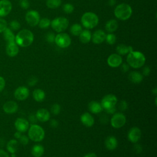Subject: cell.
Instances as JSON below:
<instances>
[{
	"label": "cell",
	"instance_id": "6da1fadb",
	"mask_svg": "<svg viewBox=\"0 0 157 157\" xmlns=\"http://www.w3.org/2000/svg\"><path fill=\"white\" fill-rule=\"evenodd\" d=\"M34 41V34L29 29L20 30L15 36V42L21 47H27L32 44Z\"/></svg>",
	"mask_w": 157,
	"mask_h": 157
},
{
	"label": "cell",
	"instance_id": "7a4b0ae2",
	"mask_svg": "<svg viewBox=\"0 0 157 157\" xmlns=\"http://www.w3.org/2000/svg\"><path fill=\"white\" fill-rule=\"evenodd\" d=\"M126 61L129 66L137 69L144 66L145 63V57L140 52L132 51L128 54Z\"/></svg>",
	"mask_w": 157,
	"mask_h": 157
},
{
	"label": "cell",
	"instance_id": "3957f363",
	"mask_svg": "<svg viewBox=\"0 0 157 157\" xmlns=\"http://www.w3.org/2000/svg\"><path fill=\"white\" fill-rule=\"evenodd\" d=\"M132 13L131 7L126 3H121L116 6L114 10V15L117 18L125 21L129 19Z\"/></svg>",
	"mask_w": 157,
	"mask_h": 157
},
{
	"label": "cell",
	"instance_id": "277c9868",
	"mask_svg": "<svg viewBox=\"0 0 157 157\" xmlns=\"http://www.w3.org/2000/svg\"><path fill=\"white\" fill-rule=\"evenodd\" d=\"M82 25L86 29H93L99 23L98 15L91 12H87L83 14L81 17Z\"/></svg>",
	"mask_w": 157,
	"mask_h": 157
},
{
	"label": "cell",
	"instance_id": "5b68a950",
	"mask_svg": "<svg viewBox=\"0 0 157 157\" xmlns=\"http://www.w3.org/2000/svg\"><path fill=\"white\" fill-rule=\"evenodd\" d=\"M28 130V137L33 141H42L45 137V131L44 129L36 124H31Z\"/></svg>",
	"mask_w": 157,
	"mask_h": 157
},
{
	"label": "cell",
	"instance_id": "8992f818",
	"mask_svg": "<svg viewBox=\"0 0 157 157\" xmlns=\"http://www.w3.org/2000/svg\"><path fill=\"white\" fill-rule=\"evenodd\" d=\"M50 25L54 31L59 33L68 28L69 21L66 17H59L54 18L51 21Z\"/></svg>",
	"mask_w": 157,
	"mask_h": 157
},
{
	"label": "cell",
	"instance_id": "52a82bcc",
	"mask_svg": "<svg viewBox=\"0 0 157 157\" xmlns=\"http://www.w3.org/2000/svg\"><path fill=\"white\" fill-rule=\"evenodd\" d=\"M55 42L59 47L65 48L71 45V39L67 34L59 33L55 36Z\"/></svg>",
	"mask_w": 157,
	"mask_h": 157
},
{
	"label": "cell",
	"instance_id": "ba28073f",
	"mask_svg": "<svg viewBox=\"0 0 157 157\" xmlns=\"http://www.w3.org/2000/svg\"><path fill=\"white\" fill-rule=\"evenodd\" d=\"M126 117L122 113L118 112L113 114L110 120V124L114 128H120L126 123Z\"/></svg>",
	"mask_w": 157,
	"mask_h": 157
},
{
	"label": "cell",
	"instance_id": "9c48e42d",
	"mask_svg": "<svg viewBox=\"0 0 157 157\" xmlns=\"http://www.w3.org/2000/svg\"><path fill=\"white\" fill-rule=\"evenodd\" d=\"M25 20L27 23L31 26H36L38 25L40 20V15L36 10H29L25 15Z\"/></svg>",
	"mask_w": 157,
	"mask_h": 157
},
{
	"label": "cell",
	"instance_id": "30bf717a",
	"mask_svg": "<svg viewBox=\"0 0 157 157\" xmlns=\"http://www.w3.org/2000/svg\"><path fill=\"white\" fill-rule=\"evenodd\" d=\"M117 98L112 94L105 95L102 99L101 104L104 110L109 109L116 105L117 103Z\"/></svg>",
	"mask_w": 157,
	"mask_h": 157
},
{
	"label": "cell",
	"instance_id": "8fae6325",
	"mask_svg": "<svg viewBox=\"0 0 157 157\" xmlns=\"http://www.w3.org/2000/svg\"><path fill=\"white\" fill-rule=\"evenodd\" d=\"M12 5L9 0H0V17L8 15L11 12Z\"/></svg>",
	"mask_w": 157,
	"mask_h": 157
},
{
	"label": "cell",
	"instance_id": "7c38bea8",
	"mask_svg": "<svg viewBox=\"0 0 157 157\" xmlns=\"http://www.w3.org/2000/svg\"><path fill=\"white\" fill-rule=\"evenodd\" d=\"M141 136V130L137 127L131 128L128 133V138L132 143H137L140 139Z\"/></svg>",
	"mask_w": 157,
	"mask_h": 157
},
{
	"label": "cell",
	"instance_id": "4fadbf2b",
	"mask_svg": "<svg viewBox=\"0 0 157 157\" xmlns=\"http://www.w3.org/2000/svg\"><path fill=\"white\" fill-rule=\"evenodd\" d=\"M29 94V91L28 88L24 86L18 87L14 91V96L15 99L19 101L25 100Z\"/></svg>",
	"mask_w": 157,
	"mask_h": 157
},
{
	"label": "cell",
	"instance_id": "5bb4252c",
	"mask_svg": "<svg viewBox=\"0 0 157 157\" xmlns=\"http://www.w3.org/2000/svg\"><path fill=\"white\" fill-rule=\"evenodd\" d=\"M107 64L111 67H117L122 64L123 59L118 53L111 54L107 58Z\"/></svg>",
	"mask_w": 157,
	"mask_h": 157
},
{
	"label": "cell",
	"instance_id": "9a60e30c",
	"mask_svg": "<svg viewBox=\"0 0 157 157\" xmlns=\"http://www.w3.org/2000/svg\"><path fill=\"white\" fill-rule=\"evenodd\" d=\"M14 125L15 129L21 132H26L29 127L28 121L23 118H18L15 120Z\"/></svg>",
	"mask_w": 157,
	"mask_h": 157
},
{
	"label": "cell",
	"instance_id": "2e32d148",
	"mask_svg": "<svg viewBox=\"0 0 157 157\" xmlns=\"http://www.w3.org/2000/svg\"><path fill=\"white\" fill-rule=\"evenodd\" d=\"M6 54L10 57H14L17 56L19 52L18 45L14 42H7L6 47Z\"/></svg>",
	"mask_w": 157,
	"mask_h": 157
},
{
	"label": "cell",
	"instance_id": "e0dca14e",
	"mask_svg": "<svg viewBox=\"0 0 157 157\" xmlns=\"http://www.w3.org/2000/svg\"><path fill=\"white\" fill-rule=\"evenodd\" d=\"M106 34L101 29H98L94 32L91 35V40L95 44H100L102 43L105 39Z\"/></svg>",
	"mask_w": 157,
	"mask_h": 157
},
{
	"label": "cell",
	"instance_id": "ac0fdd59",
	"mask_svg": "<svg viewBox=\"0 0 157 157\" xmlns=\"http://www.w3.org/2000/svg\"><path fill=\"white\" fill-rule=\"evenodd\" d=\"M18 106L16 102L13 101H9L6 102L3 106L2 109L5 113L7 114H12L15 113L18 110Z\"/></svg>",
	"mask_w": 157,
	"mask_h": 157
},
{
	"label": "cell",
	"instance_id": "d6986e66",
	"mask_svg": "<svg viewBox=\"0 0 157 157\" xmlns=\"http://www.w3.org/2000/svg\"><path fill=\"white\" fill-rule=\"evenodd\" d=\"M36 118L37 120L41 122H46L49 120L50 115V112L46 109H39L36 113Z\"/></svg>",
	"mask_w": 157,
	"mask_h": 157
},
{
	"label": "cell",
	"instance_id": "ffe728a7",
	"mask_svg": "<svg viewBox=\"0 0 157 157\" xmlns=\"http://www.w3.org/2000/svg\"><path fill=\"white\" fill-rule=\"evenodd\" d=\"M80 121L86 127H91L94 123L93 117L88 112H85L81 115Z\"/></svg>",
	"mask_w": 157,
	"mask_h": 157
},
{
	"label": "cell",
	"instance_id": "44dd1931",
	"mask_svg": "<svg viewBox=\"0 0 157 157\" xmlns=\"http://www.w3.org/2000/svg\"><path fill=\"white\" fill-rule=\"evenodd\" d=\"M118 145L117 139L113 136H108L105 140V146L109 150H115Z\"/></svg>",
	"mask_w": 157,
	"mask_h": 157
},
{
	"label": "cell",
	"instance_id": "7402d4cb",
	"mask_svg": "<svg viewBox=\"0 0 157 157\" xmlns=\"http://www.w3.org/2000/svg\"><path fill=\"white\" fill-rule=\"evenodd\" d=\"M88 109L91 113L94 114L99 113L103 110L101 103L95 101H92L88 104Z\"/></svg>",
	"mask_w": 157,
	"mask_h": 157
},
{
	"label": "cell",
	"instance_id": "603a6c76",
	"mask_svg": "<svg viewBox=\"0 0 157 157\" xmlns=\"http://www.w3.org/2000/svg\"><path fill=\"white\" fill-rule=\"evenodd\" d=\"M129 80L134 83H139L143 80V75L137 71H132L128 75Z\"/></svg>",
	"mask_w": 157,
	"mask_h": 157
},
{
	"label": "cell",
	"instance_id": "cb8c5ba5",
	"mask_svg": "<svg viewBox=\"0 0 157 157\" xmlns=\"http://www.w3.org/2000/svg\"><path fill=\"white\" fill-rule=\"evenodd\" d=\"M116 50L118 55H125L129 52L133 51V48L130 45H126L124 44H119L116 47Z\"/></svg>",
	"mask_w": 157,
	"mask_h": 157
},
{
	"label": "cell",
	"instance_id": "d4e9b609",
	"mask_svg": "<svg viewBox=\"0 0 157 157\" xmlns=\"http://www.w3.org/2000/svg\"><path fill=\"white\" fill-rule=\"evenodd\" d=\"M118 27V21L115 19H111L107 21L105 23V28L107 32L109 33H112L113 32L115 31Z\"/></svg>",
	"mask_w": 157,
	"mask_h": 157
},
{
	"label": "cell",
	"instance_id": "484cf974",
	"mask_svg": "<svg viewBox=\"0 0 157 157\" xmlns=\"http://www.w3.org/2000/svg\"><path fill=\"white\" fill-rule=\"evenodd\" d=\"M79 40L83 44H87L88 43L91 39V33L88 29L82 30L81 33L80 34Z\"/></svg>",
	"mask_w": 157,
	"mask_h": 157
},
{
	"label": "cell",
	"instance_id": "4316f807",
	"mask_svg": "<svg viewBox=\"0 0 157 157\" xmlns=\"http://www.w3.org/2000/svg\"><path fill=\"white\" fill-rule=\"evenodd\" d=\"M44 153V148L40 144H36L31 148V154L34 157H41Z\"/></svg>",
	"mask_w": 157,
	"mask_h": 157
},
{
	"label": "cell",
	"instance_id": "83f0119b",
	"mask_svg": "<svg viewBox=\"0 0 157 157\" xmlns=\"http://www.w3.org/2000/svg\"><path fill=\"white\" fill-rule=\"evenodd\" d=\"M18 148V142L15 139H11L10 140L6 145V148L7 151L12 153H15Z\"/></svg>",
	"mask_w": 157,
	"mask_h": 157
},
{
	"label": "cell",
	"instance_id": "f1b7e54d",
	"mask_svg": "<svg viewBox=\"0 0 157 157\" xmlns=\"http://www.w3.org/2000/svg\"><path fill=\"white\" fill-rule=\"evenodd\" d=\"M33 97L36 101L42 102L45 98V93L42 90L37 88L33 91Z\"/></svg>",
	"mask_w": 157,
	"mask_h": 157
},
{
	"label": "cell",
	"instance_id": "f546056e",
	"mask_svg": "<svg viewBox=\"0 0 157 157\" xmlns=\"http://www.w3.org/2000/svg\"><path fill=\"white\" fill-rule=\"evenodd\" d=\"M4 37L7 42H14L15 36L14 35L12 30H11L9 28H7L4 31Z\"/></svg>",
	"mask_w": 157,
	"mask_h": 157
},
{
	"label": "cell",
	"instance_id": "4dcf8cb0",
	"mask_svg": "<svg viewBox=\"0 0 157 157\" xmlns=\"http://www.w3.org/2000/svg\"><path fill=\"white\" fill-rule=\"evenodd\" d=\"M82 30L83 29L82 26L78 23L73 24L70 28L71 33L75 36H78L81 32L82 31Z\"/></svg>",
	"mask_w": 157,
	"mask_h": 157
},
{
	"label": "cell",
	"instance_id": "1f68e13d",
	"mask_svg": "<svg viewBox=\"0 0 157 157\" xmlns=\"http://www.w3.org/2000/svg\"><path fill=\"white\" fill-rule=\"evenodd\" d=\"M61 4V0H47L46 5L51 9L58 8Z\"/></svg>",
	"mask_w": 157,
	"mask_h": 157
},
{
	"label": "cell",
	"instance_id": "d6a6232c",
	"mask_svg": "<svg viewBox=\"0 0 157 157\" xmlns=\"http://www.w3.org/2000/svg\"><path fill=\"white\" fill-rule=\"evenodd\" d=\"M50 23L51 21L50 19H48V18H43L40 20L38 25L41 29H46L50 26Z\"/></svg>",
	"mask_w": 157,
	"mask_h": 157
},
{
	"label": "cell",
	"instance_id": "836d02e7",
	"mask_svg": "<svg viewBox=\"0 0 157 157\" xmlns=\"http://www.w3.org/2000/svg\"><path fill=\"white\" fill-rule=\"evenodd\" d=\"M116 40H117V37L114 34L109 33L108 34H106L105 40L108 44L109 45L114 44L116 42Z\"/></svg>",
	"mask_w": 157,
	"mask_h": 157
},
{
	"label": "cell",
	"instance_id": "e575fe53",
	"mask_svg": "<svg viewBox=\"0 0 157 157\" xmlns=\"http://www.w3.org/2000/svg\"><path fill=\"white\" fill-rule=\"evenodd\" d=\"M9 26H10L9 28L12 31L18 30L21 27L20 23L17 20H15L11 21L9 23Z\"/></svg>",
	"mask_w": 157,
	"mask_h": 157
},
{
	"label": "cell",
	"instance_id": "d590c367",
	"mask_svg": "<svg viewBox=\"0 0 157 157\" xmlns=\"http://www.w3.org/2000/svg\"><path fill=\"white\" fill-rule=\"evenodd\" d=\"M63 9L66 13H71L74 10V7L70 3H66L63 6Z\"/></svg>",
	"mask_w": 157,
	"mask_h": 157
},
{
	"label": "cell",
	"instance_id": "8d00e7d4",
	"mask_svg": "<svg viewBox=\"0 0 157 157\" xmlns=\"http://www.w3.org/2000/svg\"><path fill=\"white\" fill-rule=\"evenodd\" d=\"M51 112L53 114V115H58L59 113L60 110H61V107L60 105L58 104H54L52 105L51 109H50Z\"/></svg>",
	"mask_w": 157,
	"mask_h": 157
},
{
	"label": "cell",
	"instance_id": "74e56055",
	"mask_svg": "<svg viewBox=\"0 0 157 157\" xmlns=\"http://www.w3.org/2000/svg\"><path fill=\"white\" fill-rule=\"evenodd\" d=\"M7 28V21L2 18L0 17V33H2Z\"/></svg>",
	"mask_w": 157,
	"mask_h": 157
},
{
	"label": "cell",
	"instance_id": "f35d334b",
	"mask_svg": "<svg viewBox=\"0 0 157 157\" xmlns=\"http://www.w3.org/2000/svg\"><path fill=\"white\" fill-rule=\"evenodd\" d=\"M55 34L53 33H52V32L48 33L46 35V37H45L46 40L48 42H50V43H52V42H55Z\"/></svg>",
	"mask_w": 157,
	"mask_h": 157
},
{
	"label": "cell",
	"instance_id": "ab89813d",
	"mask_svg": "<svg viewBox=\"0 0 157 157\" xmlns=\"http://www.w3.org/2000/svg\"><path fill=\"white\" fill-rule=\"evenodd\" d=\"M19 4L20 6L23 9H28L30 5L28 0H20Z\"/></svg>",
	"mask_w": 157,
	"mask_h": 157
},
{
	"label": "cell",
	"instance_id": "60d3db41",
	"mask_svg": "<svg viewBox=\"0 0 157 157\" xmlns=\"http://www.w3.org/2000/svg\"><path fill=\"white\" fill-rule=\"evenodd\" d=\"M128 107V103L126 101H121L119 104H118V109L121 110V111H125L126 110V109Z\"/></svg>",
	"mask_w": 157,
	"mask_h": 157
},
{
	"label": "cell",
	"instance_id": "b9f144b4",
	"mask_svg": "<svg viewBox=\"0 0 157 157\" xmlns=\"http://www.w3.org/2000/svg\"><path fill=\"white\" fill-rule=\"evenodd\" d=\"M37 81L38 80L36 77L32 76L30 78H29V79L28 80V85L30 86H33L36 85V83H37Z\"/></svg>",
	"mask_w": 157,
	"mask_h": 157
},
{
	"label": "cell",
	"instance_id": "7bdbcfd3",
	"mask_svg": "<svg viewBox=\"0 0 157 157\" xmlns=\"http://www.w3.org/2000/svg\"><path fill=\"white\" fill-rule=\"evenodd\" d=\"M19 141L22 145H26L29 142V137L25 135H21V136L19 139Z\"/></svg>",
	"mask_w": 157,
	"mask_h": 157
},
{
	"label": "cell",
	"instance_id": "ee69618b",
	"mask_svg": "<svg viewBox=\"0 0 157 157\" xmlns=\"http://www.w3.org/2000/svg\"><path fill=\"white\" fill-rule=\"evenodd\" d=\"M5 86H6L5 79L2 76H0V92L4 89Z\"/></svg>",
	"mask_w": 157,
	"mask_h": 157
},
{
	"label": "cell",
	"instance_id": "f6af8a7d",
	"mask_svg": "<svg viewBox=\"0 0 157 157\" xmlns=\"http://www.w3.org/2000/svg\"><path fill=\"white\" fill-rule=\"evenodd\" d=\"M121 70L122 72H126L127 71H128L129 69V66L128 64L126 63H123L121 64Z\"/></svg>",
	"mask_w": 157,
	"mask_h": 157
},
{
	"label": "cell",
	"instance_id": "bcb514c9",
	"mask_svg": "<svg viewBox=\"0 0 157 157\" xmlns=\"http://www.w3.org/2000/svg\"><path fill=\"white\" fill-rule=\"evenodd\" d=\"M134 150L137 153H140L142 151V148L140 144H136L134 146Z\"/></svg>",
	"mask_w": 157,
	"mask_h": 157
},
{
	"label": "cell",
	"instance_id": "7dc6e473",
	"mask_svg": "<svg viewBox=\"0 0 157 157\" xmlns=\"http://www.w3.org/2000/svg\"><path fill=\"white\" fill-rule=\"evenodd\" d=\"M143 75L144 76H148L150 73V69L148 66H145L144 69H143Z\"/></svg>",
	"mask_w": 157,
	"mask_h": 157
},
{
	"label": "cell",
	"instance_id": "c3c4849f",
	"mask_svg": "<svg viewBox=\"0 0 157 157\" xmlns=\"http://www.w3.org/2000/svg\"><path fill=\"white\" fill-rule=\"evenodd\" d=\"M105 110L109 114H114L115 112H116V106L112 107H110L109 109H106Z\"/></svg>",
	"mask_w": 157,
	"mask_h": 157
},
{
	"label": "cell",
	"instance_id": "681fc988",
	"mask_svg": "<svg viewBox=\"0 0 157 157\" xmlns=\"http://www.w3.org/2000/svg\"><path fill=\"white\" fill-rule=\"evenodd\" d=\"M50 126H51L52 128H55L58 127V122L56 120L53 119V120H52L50 121Z\"/></svg>",
	"mask_w": 157,
	"mask_h": 157
},
{
	"label": "cell",
	"instance_id": "f907efd6",
	"mask_svg": "<svg viewBox=\"0 0 157 157\" xmlns=\"http://www.w3.org/2000/svg\"><path fill=\"white\" fill-rule=\"evenodd\" d=\"M29 120L30 122H31V123H36V122L37 121V120L36 115L32 114V115H29Z\"/></svg>",
	"mask_w": 157,
	"mask_h": 157
},
{
	"label": "cell",
	"instance_id": "816d5d0a",
	"mask_svg": "<svg viewBox=\"0 0 157 157\" xmlns=\"http://www.w3.org/2000/svg\"><path fill=\"white\" fill-rule=\"evenodd\" d=\"M0 157H10L7 152L4 151V150L0 149Z\"/></svg>",
	"mask_w": 157,
	"mask_h": 157
},
{
	"label": "cell",
	"instance_id": "f5cc1de1",
	"mask_svg": "<svg viewBox=\"0 0 157 157\" xmlns=\"http://www.w3.org/2000/svg\"><path fill=\"white\" fill-rule=\"evenodd\" d=\"M21 136V132H20V131H16L15 133H14V137L15 139H19L20 137Z\"/></svg>",
	"mask_w": 157,
	"mask_h": 157
},
{
	"label": "cell",
	"instance_id": "db71d44e",
	"mask_svg": "<svg viewBox=\"0 0 157 157\" xmlns=\"http://www.w3.org/2000/svg\"><path fill=\"white\" fill-rule=\"evenodd\" d=\"M83 157H98V156L94 153H89L88 154H86Z\"/></svg>",
	"mask_w": 157,
	"mask_h": 157
},
{
	"label": "cell",
	"instance_id": "11a10c76",
	"mask_svg": "<svg viewBox=\"0 0 157 157\" xmlns=\"http://www.w3.org/2000/svg\"><path fill=\"white\" fill-rule=\"evenodd\" d=\"M115 3H116V0H108V4L110 6H114Z\"/></svg>",
	"mask_w": 157,
	"mask_h": 157
},
{
	"label": "cell",
	"instance_id": "9f6ffc18",
	"mask_svg": "<svg viewBox=\"0 0 157 157\" xmlns=\"http://www.w3.org/2000/svg\"><path fill=\"white\" fill-rule=\"evenodd\" d=\"M152 93L156 95L157 94V88H155L153 90H152Z\"/></svg>",
	"mask_w": 157,
	"mask_h": 157
},
{
	"label": "cell",
	"instance_id": "6f0895ef",
	"mask_svg": "<svg viewBox=\"0 0 157 157\" xmlns=\"http://www.w3.org/2000/svg\"><path fill=\"white\" fill-rule=\"evenodd\" d=\"M11 156H12V157H16L15 153H12V154H11Z\"/></svg>",
	"mask_w": 157,
	"mask_h": 157
}]
</instances>
